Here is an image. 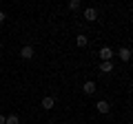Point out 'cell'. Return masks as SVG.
<instances>
[{"label":"cell","mask_w":133,"mask_h":124,"mask_svg":"<svg viewBox=\"0 0 133 124\" xmlns=\"http://www.w3.org/2000/svg\"><path fill=\"white\" fill-rule=\"evenodd\" d=\"M118 56H120V60L129 62V60H131V49H129V47H122V49L118 51Z\"/></svg>","instance_id":"3957f363"},{"label":"cell","mask_w":133,"mask_h":124,"mask_svg":"<svg viewBox=\"0 0 133 124\" xmlns=\"http://www.w3.org/2000/svg\"><path fill=\"white\" fill-rule=\"evenodd\" d=\"M0 22H5V11H0Z\"/></svg>","instance_id":"7c38bea8"},{"label":"cell","mask_w":133,"mask_h":124,"mask_svg":"<svg viewBox=\"0 0 133 124\" xmlns=\"http://www.w3.org/2000/svg\"><path fill=\"white\" fill-rule=\"evenodd\" d=\"M100 58H102V62H111V58H113V49L102 47V49H100Z\"/></svg>","instance_id":"6da1fadb"},{"label":"cell","mask_w":133,"mask_h":124,"mask_svg":"<svg viewBox=\"0 0 133 124\" xmlns=\"http://www.w3.org/2000/svg\"><path fill=\"white\" fill-rule=\"evenodd\" d=\"M82 89H84V93H87V95H93V93H95V82H84V86H82Z\"/></svg>","instance_id":"52a82bcc"},{"label":"cell","mask_w":133,"mask_h":124,"mask_svg":"<svg viewBox=\"0 0 133 124\" xmlns=\"http://www.w3.org/2000/svg\"><path fill=\"white\" fill-rule=\"evenodd\" d=\"M69 9H71V11L80 9V0H71V2H69Z\"/></svg>","instance_id":"8fae6325"},{"label":"cell","mask_w":133,"mask_h":124,"mask_svg":"<svg viewBox=\"0 0 133 124\" xmlns=\"http://www.w3.org/2000/svg\"><path fill=\"white\" fill-rule=\"evenodd\" d=\"M84 18L89 20V22H93V20L98 18V11H95L93 7H89V9H84Z\"/></svg>","instance_id":"8992f818"},{"label":"cell","mask_w":133,"mask_h":124,"mask_svg":"<svg viewBox=\"0 0 133 124\" xmlns=\"http://www.w3.org/2000/svg\"><path fill=\"white\" fill-rule=\"evenodd\" d=\"M40 104H42V109H44V111H51V109H53V104H56V100H53L51 95H47V98H42V102H40Z\"/></svg>","instance_id":"7a4b0ae2"},{"label":"cell","mask_w":133,"mask_h":124,"mask_svg":"<svg viewBox=\"0 0 133 124\" xmlns=\"http://www.w3.org/2000/svg\"><path fill=\"white\" fill-rule=\"evenodd\" d=\"M20 58H24V60H31V58H33V49L29 47V44H27V47H22V49H20Z\"/></svg>","instance_id":"277c9868"},{"label":"cell","mask_w":133,"mask_h":124,"mask_svg":"<svg viewBox=\"0 0 133 124\" xmlns=\"http://www.w3.org/2000/svg\"><path fill=\"white\" fill-rule=\"evenodd\" d=\"M87 42H89L87 36H78V38H76V44H78V47H87Z\"/></svg>","instance_id":"30bf717a"},{"label":"cell","mask_w":133,"mask_h":124,"mask_svg":"<svg viewBox=\"0 0 133 124\" xmlns=\"http://www.w3.org/2000/svg\"><path fill=\"white\" fill-rule=\"evenodd\" d=\"M0 58H2V53H0Z\"/></svg>","instance_id":"5bb4252c"},{"label":"cell","mask_w":133,"mask_h":124,"mask_svg":"<svg viewBox=\"0 0 133 124\" xmlns=\"http://www.w3.org/2000/svg\"><path fill=\"white\" fill-rule=\"evenodd\" d=\"M95 109H98L100 113H109V109H111V104H109V102H107V100H100L98 104H95Z\"/></svg>","instance_id":"5b68a950"},{"label":"cell","mask_w":133,"mask_h":124,"mask_svg":"<svg viewBox=\"0 0 133 124\" xmlns=\"http://www.w3.org/2000/svg\"><path fill=\"white\" fill-rule=\"evenodd\" d=\"M0 124H5V115H0Z\"/></svg>","instance_id":"4fadbf2b"},{"label":"cell","mask_w":133,"mask_h":124,"mask_svg":"<svg viewBox=\"0 0 133 124\" xmlns=\"http://www.w3.org/2000/svg\"><path fill=\"white\" fill-rule=\"evenodd\" d=\"M100 71L102 73H111L113 71V62H102V64H100Z\"/></svg>","instance_id":"ba28073f"},{"label":"cell","mask_w":133,"mask_h":124,"mask_svg":"<svg viewBox=\"0 0 133 124\" xmlns=\"http://www.w3.org/2000/svg\"><path fill=\"white\" fill-rule=\"evenodd\" d=\"M5 124H20V118L18 115H9V118H5Z\"/></svg>","instance_id":"9c48e42d"}]
</instances>
